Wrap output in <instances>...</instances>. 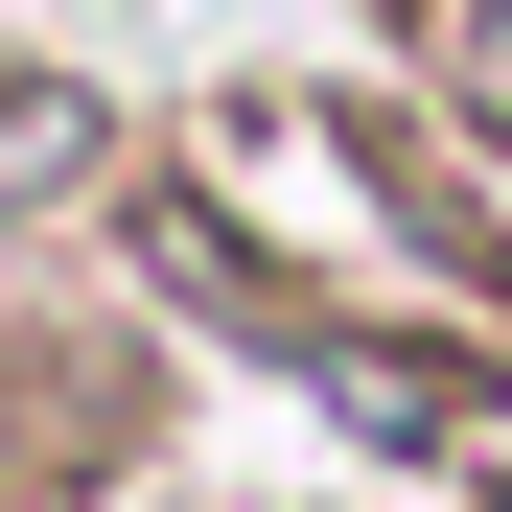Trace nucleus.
Returning a JSON list of instances; mask_svg holds the SVG:
<instances>
[{"mask_svg":"<svg viewBox=\"0 0 512 512\" xmlns=\"http://www.w3.org/2000/svg\"><path fill=\"white\" fill-rule=\"evenodd\" d=\"M466 117L512 140V0H466Z\"/></svg>","mask_w":512,"mask_h":512,"instance_id":"obj_1","label":"nucleus"}]
</instances>
